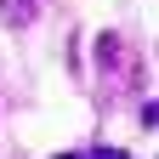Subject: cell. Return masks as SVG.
<instances>
[{"mask_svg":"<svg viewBox=\"0 0 159 159\" xmlns=\"http://www.w3.org/2000/svg\"><path fill=\"white\" fill-rule=\"evenodd\" d=\"M97 63H102L97 74H108L114 85H136L131 74H142V63L131 57V46H125L119 34H97Z\"/></svg>","mask_w":159,"mask_h":159,"instance_id":"6da1fadb","label":"cell"},{"mask_svg":"<svg viewBox=\"0 0 159 159\" xmlns=\"http://www.w3.org/2000/svg\"><path fill=\"white\" fill-rule=\"evenodd\" d=\"M40 17V0H0V23L6 29H29Z\"/></svg>","mask_w":159,"mask_h":159,"instance_id":"7a4b0ae2","label":"cell"},{"mask_svg":"<svg viewBox=\"0 0 159 159\" xmlns=\"http://www.w3.org/2000/svg\"><path fill=\"white\" fill-rule=\"evenodd\" d=\"M159 125V102H153V97H142V131H153Z\"/></svg>","mask_w":159,"mask_h":159,"instance_id":"3957f363","label":"cell"},{"mask_svg":"<svg viewBox=\"0 0 159 159\" xmlns=\"http://www.w3.org/2000/svg\"><path fill=\"white\" fill-rule=\"evenodd\" d=\"M85 159H131L125 148H97V153H85Z\"/></svg>","mask_w":159,"mask_h":159,"instance_id":"277c9868","label":"cell"}]
</instances>
